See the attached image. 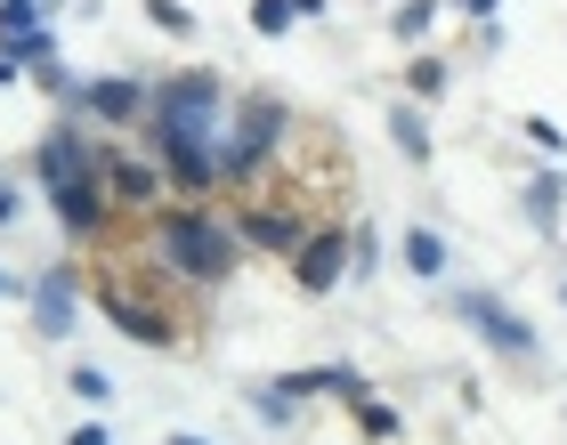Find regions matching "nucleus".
<instances>
[{"label":"nucleus","instance_id":"obj_29","mask_svg":"<svg viewBox=\"0 0 567 445\" xmlns=\"http://www.w3.org/2000/svg\"><path fill=\"white\" fill-rule=\"evenodd\" d=\"M9 292H17V283H9V276H0V300H9Z\"/></svg>","mask_w":567,"mask_h":445},{"label":"nucleus","instance_id":"obj_26","mask_svg":"<svg viewBox=\"0 0 567 445\" xmlns=\"http://www.w3.org/2000/svg\"><path fill=\"white\" fill-rule=\"evenodd\" d=\"M9 219H17V195H9V187H0V227H9Z\"/></svg>","mask_w":567,"mask_h":445},{"label":"nucleus","instance_id":"obj_16","mask_svg":"<svg viewBox=\"0 0 567 445\" xmlns=\"http://www.w3.org/2000/svg\"><path fill=\"white\" fill-rule=\"evenodd\" d=\"M390 130H398V146L414 154V163H430V122H422L414 106H398V114H390Z\"/></svg>","mask_w":567,"mask_h":445},{"label":"nucleus","instance_id":"obj_15","mask_svg":"<svg viewBox=\"0 0 567 445\" xmlns=\"http://www.w3.org/2000/svg\"><path fill=\"white\" fill-rule=\"evenodd\" d=\"M41 33V0H0V41H24Z\"/></svg>","mask_w":567,"mask_h":445},{"label":"nucleus","instance_id":"obj_7","mask_svg":"<svg viewBox=\"0 0 567 445\" xmlns=\"http://www.w3.org/2000/svg\"><path fill=\"white\" fill-rule=\"evenodd\" d=\"M349 251H357V235L332 227V219H317V227H308V244L292 251V283H300V292H332V283L357 268Z\"/></svg>","mask_w":567,"mask_h":445},{"label":"nucleus","instance_id":"obj_22","mask_svg":"<svg viewBox=\"0 0 567 445\" xmlns=\"http://www.w3.org/2000/svg\"><path fill=\"white\" fill-rule=\"evenodd\" d=\"M146 17H154V24H163V33H187V24H195L187 9H178V0H146Z\"/></svg>","mask_w":567,"mask_h":445},{"label":"nucleus","instance_id":"obj_10","mask_svg":"<svg viewBox=\"0 0 567 445\" xmlns=\"http://www.w3.org/2000/svg\"><path fill=\"white\" fill-rule=\"evenodd\" d=\"M73 106L97 114L106 130H131V122L154 114V90H146V82H122V73H114V82H82V90H73Z\"/></svg>","mask_w":567,"mask_h":445},{"label":"nucleus","instance_id":"obj_11","mask_svg":"<svg viewBox=\"0 0 567 445\" xmlns=\"http://www.w3.org/2000/svg\"><path fill=\"white\" fill-rule=\"evenodd\" d=\"M73 308H82V276H73V268H49V276L33 283V324H41L49 340H65V332H73Z\"/></svg>","mask_w":567,"mask_h":445},{"label":"nucleus","instance_id":"obj_19","mask_svg":"<svg viewBox=\"0 0 567 445\" xmlns=\"http://www.w3.org/2000/svg\"><path fill=\"white\" fill-rule=\"evenodd\" d=\"M292 17H300L292 0H251V33H284Z\"/></svg>","mask_w":567,"mask_h":445},{"label":"nucleus","instance_id":"obj_4","mask_svg":"<svg viewBox=\"0 0 567 445\" xmlns=\"http://www.w3.org/2000/svg\"><path fill=\"white\" fill-rule=\"evenodd\" d=\"M284 138H292V114L276 106V97H236V114H227V138H219V187H260L268 163L284 154Z\"/></svg>","mask_w":567,"mask_h":445},{"label":"nucleus","instance_id":"obj_12","mask_svg":"<svg viewBox=\"0 0 567 445\" xmlns=\"http://www.w3.org/2000/svg\"><path fill=\"white\" fill-rule=\"evenodd\" d=\"M82 170H97V146L82 138V130H49L41 138V178L65 187V178H82Z\"/></svg>","mask_w":567,"mask_h":445},{"label":"nucleus","instance_id":"obj_21","mask_svg":"<svg viewBox=\"0 0 567 445\" xmlns=\"http://www.w3.org/2000/svg\"><path fill=\"white\" fill-rule=\"evenodd\" d=\"M430 17H437L430 0H405V9H398V33H405V41H422V33H430Z\"/></svg>","mask_w":567,"mask_h":445},{"label":"nucleus","instance_id":"obj_9","mask_svg":"<svg viewBox=\"0 0 567 445\" xmlns=\"http://www.w3.org/2000/svg\"><path fill=\"white\" fill-rule=\"evenodd\" d=\"M454 317L471 324L486 349H503V356H535V324H519L495 292H462V300H454Z\"/></svg>","mask_w":567,"mask_h":445},{"label":"nucleus","instance_id":"obj_3","mask_svg":"<svg viewBox=\"0 0 567 445\" xmlns=\"http://www.w3.org/2000/svg\"><path fill=\"white\" fill-rule=\"evenodd\" d=\"M90 292L114 317V332L138 340V349H178V340H187V283H171L154 259L131 268V251H106V268L90 276Z\"/></svg>","mask_w":567,"mask_h":445},{"label":"nucleus","instance_id":"obj_1","mask_svg":"<svg viewBox=\"0 0 567 445\" xmlns=\"http://www.w3.org/2000/svg\"><path fill=\"white\" fill-rule=\"evenodd\" d=\"M154 163L171 170L178 195H212L219 187V138H227V90L219 73H178V82L154 90Z\"/></svg>","mask_w":567,"mask_h":445},{"label":"nucleus","instance_id":"obj_18","mask_svg":"<svg viewBox=\"0 0 567 445\" xmlns=\"http://www.w3.org/2000/svg\"><path fill=\"white\" fill-rule=\"evenodd\" d=\"M65 389H73V397H90V405H106V397H114V381L97 373V364H73V381H65Z\"/></svg>","mask_w":567,"mask_h":445},{"label":"nucleus","instance_id":"obj_27","mask_svg":"<svg viewBox=\"0 0 567 445\" xmlns=\"http://www.w3.org/2000/svg\"><path fill=\"white\" fill-rule=\"evenodd\" d=\"M292 9H300V17H317V9H332V0H292Z\"/></svg>","mask_w":567,"mask_h":445},{"label":"nucleus","instance_id":"obj_14","mask_svg":"<svg viewBox=\"0 0 567 445\" xmlns=\"http://www.w3.org/2000/svg\"><path fill=\"white\" fill-rule=\"evenodd\" d=\"M405 268H414V276H446V244H437L430 227H414V235H405Z\"/></svg>","mask_w":567,"mask_h":445},{"label":"nucleus","instance_id":"obj_8","mask_svg":"<svg viewBox=\"0 0 567 445\" xmlns=\"http://www.w3.org/2000/svg\"><path fill=\"white\" fill-rule=\"evenodd\" d=\"M49 195H58L65 235H82V244H106V235H114V195H106V170H82V178H65V187H49Z\"/></svg>","mask_w":567,"mask_h":445},{"label":"nucleus","instance_id":"obj_20","mask_svg":"<svg viewBox=\"0 0 567 445\" xmlns=\"http://www.w3.org/2000/svg\"><path fill=\"white\" fill-rule=\"evenodd\" d=\"M405 82H414V97H437V90H446V58H414Z\"/></svg>","mask_w":567,"mask_h":445},{"label":"nucleus","instance_id":"obj_30","mask_svg":"<svg viewBox=\"0 0 567 445\" xmlns=\"http://www.w3.org/2000/svg\"><path fill=\"white\" fill-rule=\"evenodd\" d=\"M9 73H17V65H9V58H0V82H9Z\"/></svg>","mask_w":567,"mask_h":445},{"label":"nucleus","instance_id":"obj_2","mask_svg":"<svg viewBox=\"0 0 567 445\" xmlns=\"http://www.w3.org/2000/svg\"><path fill=\"white\" fill-rule=\"evenodd\" d=\"M138 244H146V259H154L171 283H187V292H212V283L236 276L244 235H236V219L203 211V203H163L154 219H138Z\"/></svg>","mask_w":567,"mask_h":445},{"label":"nucleus","instance_id":"obj_5","mask_svg":"<svg viewBox=\"0 0 567 445\" xmlns=\"http://www.w3.org/2000/svg\"><path fill=\"white\" fill-rule=\"evenodd\" d=\"M308 195L300 187H244L236 195V235H244V251H268V259H292L300 244H308Z\"/></svg>","mask_w":567,"mask_h":445},{"label":"nucleus","instance_id":"obj_13","mask_svg":"<svg viewBox=\"0 0 567 445\" xmlns=\"http://www.w3.org/2000/svg\"><path fill=\"white\" fill-rule=\"evenodd\" d=\"M559 178L544 170V178H527V219H535V235H559Z\"/></svg>","mask_w":567,"mask_h":445},{"label":"nucleus","instance_id":"obj_6","mask_svg":"<svg viewBox=\"0 0 567 445\" xmlns=\"http://www.w3.org/2000/svg\"><path fill=\"white\" fill-rule=\"evenodd\" d=\"M97 170H106V195L122 219H154L171 195V170L163 163H138V154H97Z\"/></svg>","mask_w":567,"mask_h":445},{"label":"nucleus","instance_id":"obj_23","mask_svg":"<svg viewBox=\"0 0 567 445\" xmlns=\"http://www.w3.org/2000/svg\"><path fill=\"white\" fill-rule=\"evenodd\" d=\"M527 138L544 146V154H559V146H567V130H559V122H544V114H527Z\"/></svg>","mask_w":567,"mask_h":445},{"label":"nucleus","instance_id":"obj_24","mask_svg":"<svg viewBox=\"0 0 567 445\" xmlns=\"http://www.w3.org/2000/svg\"><path fill=\"white\" fill-rule=\"evenodd\" d=\"M73 445H106V430H97V422H82V430H73Z\"/></svg>","mask_w":567,"mask_h":445},{"label":"nucleus","instance_id":"obj_25","mask_svg":"<svg viewBox=\"0 0 567 445\" xmlns=\"http://www.w3.org/2000/svg\"><path fill=\"white\" fill-rule=\"evenodd\" d=\"M462 9H471V17H495V9H503V0H462Z\"/></svg>","mask_w":567,"mask_h":445},{"label":"nucleus","instance_id":"obj_28","mask_svg":"<svg viewBox=\"0 0 567 445\" xmlns=\"http://www.w3.org/2000/svg\"><path fill=\"white\" fill-rule=\"evenodd\" d=\"M171 445H212V437H195V430H178V437H171Z\"/></svg>","mask_w":567,"mask_h":445},{"label":"nucleus","instance_id":"obj_17","mask_svg":"<svg viewBox=\"0 0 567 445\" xmlns=\"http://www.w3.org/2000/svg\"><path fill=\"white\" fill-rule=\"evenodd\" d=\"M357 430L381 445V437H398V413H390V405H373V397H357Z\"/></svg>","mask_w":567,"mask_h":445}]
</instances>
